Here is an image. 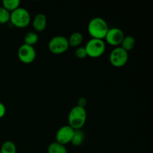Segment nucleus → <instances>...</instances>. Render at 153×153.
<instances>
[{
    "instance_id": "obj_14",
    "label": "nucleus",
    "mask_w": 153,
    "mask_h": 153,
    "mask_svg": "<svg viewBox=\"0 0 153 153\" xmlns=\"http://www.w3.org/2000/svg\"><path fill=\"white\" fill-rule=\"evenodd\" d=\"M39 40L38 34L35 31H28L24 37V44L34 46Z\"/></svg>"
},
{
    "instance_id": "obj_16",
    "label": "nucleus",
    "mask_w": 153,
    "mask_h": 153,
    "mask_svg": "<svg viewBox=\"0 0 153 153\" xmlns=\"http://www.w3.org/2000/svg\"><path fill=\"white\" fill-rule=\"evenodd\" d=\"M47 151L48 153H67L66 146L56 141L49 145Z\"/></svg>"
},
{
    "instance_id": "obj_19",
    "label": "nucleus",
    "mask_w": 153,
    "mask_h": 153,
    "mask_svg": "<svg viewBox=\"0 0 153 153\" xmlns=\"http://www.w3.org/2000/svg\"><path fill=\"white\" fill-rule=\"evenodd\" d=\"M75 55L79 59H84V58H86L88 55H87V52L86 50H85V46H79V47H78L76 49V52H75Z\"/></svg>"
},
{
    "instance_id": "obj_9",
    "label": "nucleus",
    "mask_w": 153,
    "mask_h": 153,
    "mask_svg": "<svg viewBox=\"0 0 153 153\" xmlns=\"http://www.w3.org/2000/svg\"><path fill=\"white\" fill-rule=\"evenodd\" d=\"M74 131L75 130L69 125H66L61 127L57 131L56 134H55L56 142L64 145V146L67 145V143H70L72 140V137H73Z\"/></svg>"
},
{
    "instance_id": "obj_15",
    "label": "nucleus",
    "mask_w": 153,
    "mask_h": 153,
    "mask_svg": "<svg viewBox=\"0 0 153 153\" xmlns=\"http://www.w3.org/2000/svg\"><path fill=\"white\" fill-rule=\"evenodd\" d=\"M20 1L19 0H3L2 6L5 10L11 13L20 7Z\"/></svg>"
},
{
    "instance_id": "obj_5",
    "label": "nucleus",
    "mask_w": 153,
    "mask_h": 153,
    "mask_svg": "<svg viewBox=\"0 0 153 153\" xmlns=\"http://www.w3.org/2000/svg\"><path fill=\"white\" fill-rule=\"evenodd\" d=\"M85 48L88 56L92 58H97L105 53L106 46L103 40L91 38L86 43Z\"/></svg>"
},
{
    "instance_id": "obj_2",
    "label": "nucleus",
    "mask_w": 153,
    "mask_h": 153,
    "mask_svg": "<svg viewBox=\"0 0 153 153\" xmlns=\"http://www.w3.org/2000/svg\"><path fill=\"white\" fill-rule=\"evenodd\" d=\"M87 120V111L85 108L76 105L72 108L68 114V125L74 130L82 129Z\"/></svg>"
},
{
    "instance_id": "obj_10",
    "label": "nucleus",
    "mask_w": 153,
    "mask_h": 153,
    "mask_svg": "<svg viewBox=\"0 0 153 153\" xmlns=\"http://www.w3.org/2000/svg\"><path fill=\"white\" fill-rule=\"evenodd\" d=\"M47 25V17L43 13H38L34 16L32 20V27L35 32H42Z\"/></svg>"
},
{
    "instance_id": "obj_21",
    "label": "nucleus",
    "mask_w": 153,
    "mask_h": 153,
    "mask_svg": "<svg viewBox=\"0 0 153 153\" xmlns=\"http://www.w3.org/2000/svg\"><path fill=\"white\" fill-rule=\"evenodd\" d=\"M5 114H6L5 105H4L2 102H0V119L2 118L5 115Z\"/></svg>"
},
{
    "instance_id": "obj_17",
    "label": "nucleus",
    "mask_w": 153,
    "mask_h": 153,
    "mask_svg": "<svg viewBox=\"0 0 153 153\" xmlns=\"http://www.w3.org/2000/svg\"><path fill=\"white\" fill-rule=\"evenodd\" d=\"M0 153H16V146L11 140H7L2 143Z\"/></svg>"
},
{
    "instance_id": "obj_7",
    "label": "nucleus",
    "mask_w": 153,
    "mask_h": 153,
    "mask_svg": "<svg viewBox=\"0 0 153 153\" xmlns=\"http://www.w3.org/2000/svg\"><path fill=\"white\" fill-rule=\"evenodd\" d=\"M36 50L34 46L22 44L18 49L17 56L19 61L25 64H29L34 62L36 58Z\"/></svg>"
},
{
    "instance_id": "obj_8",
    "label": "nucleus",
    "mask_w": 153,
    "mask_h": 153,
    "mask_svg": "<svg viewBox=\"0 0 153 153\" xmlns=\"http://www.w3.org/2000/svg\"><path fill=\"white\" fill-rule=\"evenodd\" d=\"M124 37H125V34L122 29L114 27V28H109L105 39L108 44L114 46V47H118L120 46Z\"/></svg>"
},
{
    "instance_id": "obj_12",
    "label": "nucleus",
    "mask_w": 153,
    "mask_h": 153,
    "mask_svg": "<svg viewBox=\"0 0 153 153\" xmlns=\"http://www.w3.org/2000/svg\"><path fill=\"white\" fill-rule=\"evenodd\" d=\"M136 45V40L132 36H125L120 44V47L123 48L125 51L128 52L132 50Z\"/></svg>"
},
{
    "instance_id": "obj_11",
    "label": "nucleus",
    "mask_w": 153,
    "mask_h": 153,
    "mask_svg": "<svg viewBox=\"0 0 153 153\" xmlns=\"http://www.w3.org/2000/svg\"><path fill=\"white\" fill-rule=\"evenodd\" d=\"M68 40V43L70 46L72 47H79L82 43L83 42V34L79 31L73 32L71 35L70 36Z\"/></svg>"
},
{
    "instance_id": "obj_6",
    "label": "nucleus",
    "mask_w": 153,
    "mask_h": 153,
    "mask_svg": "<svg viewBox=\"0 0 153 153\" xmlns=\"http://www.w3.org/2000/svg\"><path fill=\"white\" fill-rule=\"evenodd\" d=\"M128 54L120 46L115 47L109 55V61L113 67L120 68L128 62Z\"/></svg>"
},
{
    "instance_id": "obj_3",
    "label": "nucleus",
    "mask_w": 153,
    "mask_h": 153,
    "mask_svg": "<svg viewBox=\"0 0 153 153\" xmlns=\"http://www.w3.org/2000/svg\"><path fill=\"white\" fill-rule=\"evenodd\" d=\"M31 21V14L24 7H19L10 13V22L13 26L18 28H24L28 26Z\"/></svg>"
},
{
    "instance_id": "obj_1",
    "label": "nucleus",
    "mask_w": 153,
    "mask_h": 153,
    "mask_svg": "<svg viewBox=\"0 0 153 153\" xmlns=\"http://www.w3.org/2000/svg\"><path fill=\"white\" fill-rule=\"evenodd\" d=\"M109 29L107 22L102 17H94L88 25V31L94 39L104 40Z\"/></svg>"
},
{
    "instance_id": "obj_4",
    "label": "nucleus",
    "mask_w": 153,
    "mask_h": 153,
    "mask_svg": "<svg viewBox=\"0 0 153 153\" xmlns=\"http://www.w3.org/2000/svg\"><path fill=\"white\" fill-rule=\"evenodd\" d=\"M70 48L68 40L62 35H57L52 37L48 43V49L54 55H61L68 50Z\"/></svg>"
},
{
    "instance_id": "obj_18",
    "label": "nucleus",
    "mask_w": 153,
    "mask_h": 153,
    "mask_svg": "<svg viewBox=\"0 0 153 153\" xmlns=\"http://www.w3.org/2000/svg\"><path fill=\"white\" fill-rule=\"evenodd\" d=\"M10 13L3 7H0V24H6L10 22Z\"/></svg>"
},
{
    "instance_id": "obj_13",
    "label": "nucleus",
    "mask_w": 153,
    "mask_h": 153,
    "mask_svg": "<svg viewBox=\"0 0 153 153\" xmlns=\"http://www.w3.org/2000/svg\"><path fill=\"white\" fill-rule=\"evenodd\" d=\"M85 137V133L82 131V129L75 130L70 143L74 146H79L83 143Z\"/></svg>"
},
{
    "instance_id": "obj_20",
    "label": "nucleus",
    "mask_w": 153,
    "mask_h": 153,
    "mask_svg": "<svg viewBox=\"0 0 153 153\" xmlns=\"http://www.w3.org/2000/svg\"><path fill=\"white\" fill-rule=\"evenodd\" d=\"M87 100L86 98H85V97H81V98L79 99V100H78V106H80V107H82V108H85L86 107L87 105Z\"/></svg>"
}]
</instances>
